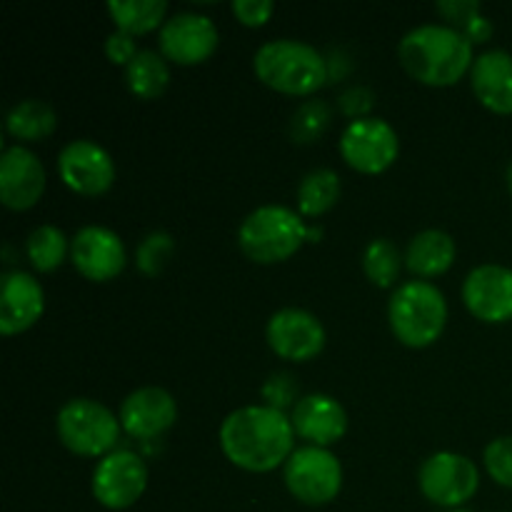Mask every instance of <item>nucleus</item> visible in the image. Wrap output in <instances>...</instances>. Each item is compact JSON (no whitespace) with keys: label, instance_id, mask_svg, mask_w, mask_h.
Returning <instances> with one entry per match:
<instances>
[{"label":"nucleus","instance_id":"e433bc0d","mask_svg":"<svg viewBox=\"0 0 512 512\" xmlns=\"http://www.w3.org/2000/svg\"><path fill=\"white\" fill-rule=\"evenodd\" d=\"M505 180H508V188H510V193H512V163L508 165V173H505Z\"/></svg>","mask_w":512,"mask_h":512},{"label":"nucleus","instance_id":"9d476101","mask_svg":"<svg viewBox=\"0 0 512 512\" xmlns=\"http://www.w3.org/2000/svg\"><path fill=\"white\" fill-rule=\"evenodd\" d=\"M93 498L108 510H128L148 488V465L133 450H113L98 460L93 470Z\"/></svg>","mask_w":512,"mask_h":512},{"label":"nucleus","instance_id":"2eb2a0df","mask_svg":"<svg viewBox=\"0 0 512 512\" xmlns=\"http://www.w3.org/2000/svg\"><path fill=\"white\" fill-rule=\"evenodd\" d=\"M463 303L483 323L512 320V270L485 263L470 270L463 280Z\"/></svg>","mask_w":512,"mask_h":512},{"label":"nucleus","instance_id":"7ed1b4c3","mask_svg":"<svg viewBox=\"0 0 512 512\" xmlns=\"http://www.w3.org/2000/svg\"><path fill=\"white\" fill-rule=\"evenodd\" d=\"M260 83L285 95H313L330 78L328 58L315 45L295 38L268 40L253 55Z\"/></svg>","mask_w":512,"mask_h":512},{"label":"nucleus","instance_id":"dca6fc26","mask_svg":"<svg viewBox=\"0 0 512 512\" xmlns=\"http://www.w3.org/2000/svg\"><path fill=\"white\" fill-rule=\"evenodd\" d=\"M120 425L130 438L148 443L168 433L178 420V403L163 388H138L120 405Z\"/></svg>","mask_w":512,"mask_h":512},{"label":"nucleus","instance_id":"39448f33","mask_svg":"<svg viewBox=\"0 0 512 512\" xmlns=\"http://www.w3.org/2000/svg\"><path fill=\"white\" fill-rule=\"evenodd\" d=\"M303 215L285 205H260L238 228V245L253 263L273 265L293 258L308 240Z\"/></svg>","mask_w":512,"mask_h":512},{"label":"nucleus","instance_id":"4468645a","mask_svg":"<svg viewBox=\"0 0 512 512\" xmlns=\"http://www.w3.org/2000/svg\"><path fill=\"white\" fill-rule=\"evenodd\" d=\"M70 260L85 280L108 283L123 273L128 255L118 233L103 225H85L70 240Z\"/></svg>","mask_w":512,"mask_h":512},{"label":"nucleus","instance_id":"ddd939ff","mask_svg":"<svg viewBox=\"0 0 512 512\" xmlns=\"http://www.w3.org/2000/svg\"><path fill=\"white\" fill-rule=\"evenodd\" d=\"M220 33L213 18L203 13L173 15L160 28V53L178 65L205 63L218 50Z\"/></svg>","mask_w":512,"mask_h":512},{"label":"nucleus","instance_id":"a878e982","mask_svg":"<svg viewBox=\"0 0 512 512\" xmlns=\"http://www.w3.org/2000/svg\"><path fill=\"white\" fill-rule=\"evenodd\" d=\"M70 253V240L55 225H38L25 240V255L38 273H53Z\"/></svg>","mask_w":512,"mask_h":512},{"label":"nucleus","instance_id":"412c9836","mask_svg":"<svg viewBox=\"0 0 512 512\" xmlns=\"http://www.w3.org/2000/svg\"><path fill=\"white\" fill-rule=\"evenodd\" d=\"M455 240L445 230H423L405 248V265L418 278H438L455 263Z\"/></svg>","mask_w":512,"mask_h":512},{"label":"nucleus","instance_id":"6ab92c4d","mask_svg":"<svg viewBox=\"0 0 512 512\" xmlns=\"http://www.w3.org/2000/svg\"><path fill=\"white\" fill-rule=\"evenodd\" d=\"M45 310L43 285L23 270L3 273V293H0V333L18 335L33 328Z\"/></svg>","mask_w":512,"mask_h":512},{"label":"nucleus","instance_id":"f257e3e1","mask_svg":"<svg viewBox=\"0 0 512 512\" xmlns=\"http://www.w3.org/2000/svg\"><path fill=\"white\" fill-rule=\"evenodd\" d=\"M295 430L283 410L270 405H245L233 410L220 425V448L225 458L248 473H270L288 463Z\"/></svg>","mask_w":512,"mask_h":512},{"label":"nucleus","instance_id":"f03ea898","mask_svg":"<svg viewBox=\"0 0 512 512\" xmlns=\"http://www.w3.org/2000/svg\"><path fill=\"white\" fill-rule=\"evenodd\" d=\"M398 58L415 80L433 88L455 85L475 63L473 43L445 23H425L408 30L400 38Z\"/></svg>","mask_w":512,"mask_h":512},{"label":"nucleus","instance_id":"393cba45","mask_svg":"<svg viewBox=\"0 0 512 512\" xmlns=\"http://www.w3.org/2000/svg\"><path fill=\"white\" fill-rule=\"evenodd\" d=\"M340 175L330 168H315L300 180L298 210L305 218H320L340 200Z\"/></svg>","mask_w":512,"mask_h":512},{"label":"nucleus","instance_id":"f3484780","mask_svg":"<svg viewBox=\"0 0 512 512\" xmlns=\"http://www.w3.org/2000/svg\"><path fill=\"white\" fill-rule=\"evenodd\" d=\"M45 190V168L33 150L10 145L0 158V200L10 210H28Z\"/></svg>","mask_w":512,"mask_h":512},{"label":"nucleus","instance_id":"9b49d317","mask_svg":"<svg viewBox=\"0 0 512 512\" xmlns=\"http://www.w3.org/2000/svg\"><path fill=\"white\" fill-rule=\"evenodd\" d=\"M60 180L68 185L73 193L85 198H98L108 193L115 180V163L108 150L95 140L80 138L70 140L58 155Z\"/></svg>","mask_w":512,"mask_h":512},{"label":"nucleus","instance_id":"a211bd4d","mask_svg":"<svg viewBox=\"0 0 512 512\" xmlns=\"http://www.w3.org/2000/svg\"><path fill=\"white\" fill-rule=\"evenodd\" d=\"M290 423H293L295 435L308 440L315 448H330L348 433V413H345V408L340 405V400L323 393L300 398L293 413H290Z\"/></svg>","mask_w":512,"mask_h":512},{"label":"nucleus","instance_id":"5701e85b","mask_svg":"<svg viewBox=\"0 0 512 512\" xmlns=\"http://www.w3.org/2000/svg\"><path fill=\"white\" fill-rule=\"evenodd\" d=\"M125 80L135 98L155 100L165 93L170 83V68L163 53L140 50L125 68Z\"/></svg>","mask_w":512,"mask_h":512},{"label":"nucleus","instance_id":"0eeeda50","mask_svg":"<svg viewBox=\"0 0 512 512\" xmlns=\"http://www.w3.org/2000/svg\"><path fill=\"white\" fill-rule=\"evenodd\" d=\"M283 478L295 500L320 508L333 503L343 490V465L328 448L305 445L290 455Z\"/></svg>","mask_w":512,"mask_h":512},{"label":"nucleus","instance_id":"bb28decb","mask_svg":"<svg viewBox=\"0 0 512 512\" xmlns=\"http://www.w3.org/2000/svg\"><path fill=\"white\" fill-rule=\"evenodd\" d=\"M405 255H400L398 245L390 238H375L363 250V273L378 288H390L400 275Z\"/></svg>","mask_w":512,"mask_h":512},{"label":"nucleus","instance_id":"423d86ee","mask_svg":"<svg viewBox=\"0 0 512 512\" xmlns=\"http://www.w3.org/2000/svg\"><path fill=\"white\" fill-rule=\"evenodd\" d=\"M120 418L90 398H73L58 410L55 430L70 453L80 458H105L120 440Z\"/></svg>","mask_w":512,"mask_h":512},{"label":"nucleus","instance_id":"4be33fe9","mask_svg":"<svg viewBox=\"0 0 512 512\" xmlns=\"http://www.w3.org/2000/svg\"><path fill=\"white\" fill-rule=\"evenodd\" d=\"M55 125H58V115H55L53 105L38 98L20 100L5 115V130L15 140H25V143L45 140L48 135H53Z\"/></svg>","mask_w":512,"mask_h":512},{"label":"nucleus","instance_id":"f704fd0d","mask_svg":"<svg viewBox=\"0 0 512 512\" xmlns=\"http://www.w3.org/2000/svg\"><path fill=\"white\" fill-rule=\"evenodd\" d=\"M140 53L138 43H135V35L125 33V30H113L105 40V55L110 58V63L125 65L128 68L130 60Z\"/></svg>","mask_w":512,"mask_h":512},{"label":"nucleus","instance_id":"473e14b6","mask_svg":"<svg viewBox=\"0 0 512 512\" xmlns=\"http://www.w3.org/2000/svg\"><path fill=\"white\" fill-rule=\"evenodd\" d=\"M233 13L243 25L260 28L275 13V3L273 0H233Z\"/></svg>","mask_w":512,"mask_h":512},{"label":"nucleus","instance_id":"f8f14e48","mask_svg":"<svg viewBox=\"0 0 512 512\" xmlns=\"http://www.w3.org/2000/svg\"><path fill=\"white\" fill-rule=\"evenodd\" d=\"M265 338L278 358L308 363L325 348V328L310 310L283 308L270 315Z\"/></svg>","mask_w":512,"mask_h":512},{"label":"nucleus","instance_id":"4c0bfd02","mask_svg":"<svg viewBox=\"0 0 512 512\" xmlns=\"http://www.w3.org/2000/svg\"><path fill=\"white\" fill-rule=\"evenodd\" d=\"M450 512H470V510H463V508H458V510H450Z\"/></svg>","mask_w":512,"mask_h":512},{"label":"nucleus","instance_id":"c756f323","mask_svg":"<svg viewBox=\"0 0 512 512\" xmlns=\"http://www.w3.org/2000/svg\"><path fill=\"white\" fill-rule=\"evenodd\" d=\"M483 463L495 483L503 485V488H512V435L495 438L485 448Z\"/></svg>","mask_w":512,"mask_h":512},{"label":"nucleus","instance_id":"7c9ffc66","mask_svg":"<svg viewBox=\"0 0 512 512\" xmlns=\"http://www.w3.org/2000/svg\"><path fill=\"white\" fill-rule=\"evenodd\" d=\"M263 398L265 405L275 410H283L290 408V405H298L295 398H298V385H295V378L290 373H275L268 383L263 385Z\"/></svg>","mask_w":512,"mask_h":512},{"label":"nucleus","instance_id":"1a4fd4ad","mask_svg":"<svg viewBox=\"0 0 512 512\" xmlns=\"http://www.w3.org/2000/svg\"><path fill=\"white\" fill-rule=\"evenodd\" d=\"M338 148L350 168L365 175H378L398 160L400 138L388 120L368 115L345 125Z\"/></svg>","mask_w":512,"mask_h":512},{"label":"nucleus","instance_id":"c9c22d12","mask_svg":"<svg viewBox=\"0 0 512 512\" xmlns=\"http://www.w3.org/2000/svg\"><path fill=\"white\" fill-rule=\"evenodd\" d=\"M320 235H323V230L315 228V225H310V228H308V240H318Z\"/></svg>","mask_w":512,"mask_h":512},{"label":"nucleus","instance_id":"72a5a7b5","mask_svg":"<svg viewBox=\"0 0 512 512\" xmlns=\"http://www.w3.org/2000/svg\"><path fill=\"white\" fill-rule=\"evenodd\" d=\"M438 13L448 20V25H453L455 30H463L470 20L478 13H483L478 0H443V3L435 5Z\"/></svg>","mask_w":512,"mask_h":512},{"label":"nucleus","instance_id":"6e6552de","mask_svg":"<svg viewBox=\"0 0 512 512\" xmlns=\"http://www.w3.org/2000/svg\"><path fill=\"white\" fill-rule=\"evenodd\" d=\"M418 485L425 500L438 508L458 510L478 493L480 470L468 455L440 450L420 465Z\"/></svg>","mask_w":512,"mask_h":512},{"label":"nucleus","instance_id":"c85d7f7f","mask_svg":"<svg viewBox=\"0 0 512 512\" xmlns=\"http://www.w3.org/2000/svg\"><path fill=\"white\" fill-rule=\"evenodd\" d=\"M330 125V108L323 100H308L295 110L290 120V135L295 143H315Z\"/></svg>","mask_w":512,"mask_h":512},{"label":"nucleus","instance_id":"aec40b11","mask_svg":"<svg viewBox=\"0 0 512 512\" xmlns=\"http://www.w3.org/2000/svg\"><path fill=\"white\" fill-rule=\"evenodd\" d=\"M470 85L483 108L498 115H512V55L508 50H488L475 55Z\"/></svg>","mask_w":512,"mask_h":512},{"label":"nucleus","instance_id":"cd10ccee","mask_svg":"<svg viewBox=\"0 0 512 512\" xmlns=\"http://www.w3.org/2000/svg\"><path fill=\"white\" fill-rule=\"evenodd\" d=\"M173 250H175V240L173 235L165 233V230H153L150 235H145L143 243L138 245L135 250V265L143 275L148 278H155L165 270L168 260L173 258Z\"/></svg>","mask_w":512,"mask_h":512},{"label":"nucleus","instance_id":"20e7f679","mask_svg":"<svg viewBox=\"0 0 512 512\" xmlns=\"http://www.w3.org/2000/svg\"><path fill=\"white\" fill-rule=\"evenodd\" d=\"M448 300L438 285L410 280L395 288L388 303V320L395 338L408 348H428L448 325Z\"/></svg>","mask_w":512,"mask_h":512},{"label":"nucleus","instance_id":"b1692460","mask_svg":"<svg viewBox=\"0 0 512 512\" xmlns=\"http://www.w3.org/2000/svg\"><path fill=\"white\" fill-rule=\"evenodd\" d=\"M108 13L113 18L115 30L145 35L155 28H163L168 3L165 0H110Z\"/></svg>","mask_w":512,"mask_h":512},{"label":"nucleus","instance_id":"2f4dec72","mask_svg":"<svg viewBox=\"0 0 512 512\" xmlns=\"http://www.w3.org/2000/svg\"><path fill=\"white\" fill-rule=\"evenodd\" d=\"M373 103H375L373 90L365 88V85H353V88L345 90L338 100L340 110H343L350 120L368 118V113L373 110Z\"/></svg>","mask_w":512,"mask_h":512}]
</instances>
